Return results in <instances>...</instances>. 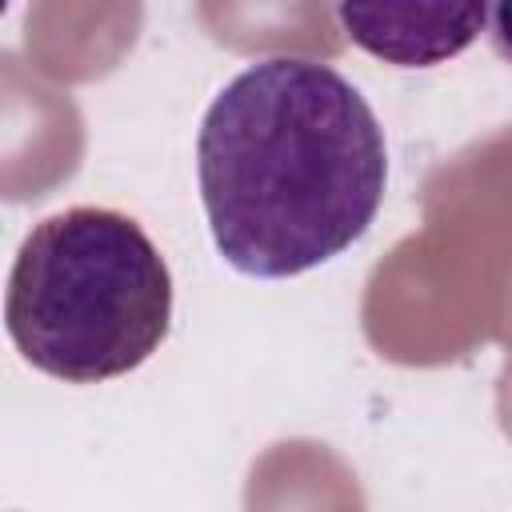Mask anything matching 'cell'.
<instances>
[{"label":"cell","mask_w":512,"mask_h":512,"mask_svg":"<svg viewBox=\"0 0 512 512\" xmlns=\"http://www.w3.org/2000/svg\"><path fill=\"white\" fill-rule=\"evenodd\" d=\"M196 176L220 256L244 276L284 280L368 232L388 180L384 132L336 68L276 56L212 100Z\"/></svg>","instance_id":"cell-1"},{"label":"cell","mask_w":512,"mask_h":512,"mask_svg":"<svg viewBox=\"0 0 512 512\" xmlns=\"http://www.w3.org/2000/svg\"><path fill=\"white\" fill-rule=\"evenodd\" d=\"M4 320L32 368L100 384L140 368L168 336L172 272L132 216L68 208L24 236Z\"/></svg>","instance_id":"cell-2"},{"label":"cell","mask_w":512,"mask_h":512,"mask_svg":"<svg viewBox=\"0 0 512 512\" xmlns=\"http://www.w3.org/2000/svg\"><path fill=\"white\" fill-rule=\"evenodd\" d=\"M356 48L396 68H432L460 56L488 24V0H340Z\"/></svg>","instance_id":"cell-3"},{"label":"cell","mask_w":512,"mask_h":512,"mask_svg":"<svg viewBox=\"0 0 512 512\" xmlns=\"http://www.w3.org/2000/svg\"><path fill=\"white\" fill-rule=\"evenodd\" d=\"M488 40L496 56L512 64V0H488Z\"/></svg>","instance_id":"cell-4"}]
</instances>
